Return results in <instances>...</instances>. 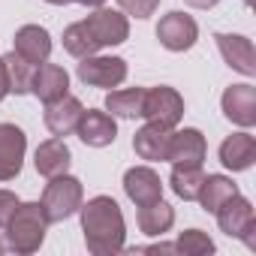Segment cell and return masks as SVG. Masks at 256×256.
<instances>
[{
	"label": "cell",
	"instance_id": "cell-1",
	"mask_svg": "<svg viewBox=\"0 0 256 256\" xmlns=\"http://www.w3.org/2000/svg\"><path fill=\"white\" fill-rule=\"evenodd\" d=\"M82 232L84 244L94 256H114L126 244V223L120 214V205L112 196H94L82 202Z\"/></svg>",
	"mask_w": 256,
	"mask_h": 256
},
{
	"label": "cell",
	"instance_id": "cell-2",
	"mask_svg": "<svg viewBox=\"0 0 256 256\" xmlns=\"http://www.w3.org/2000/svg\"><path fill=\"white\" fill-rule=\"evenodd\" d=\"M46 229H48V220H46L42 205L40 202H18L16 214L6 223V247L18 256H30L42 247Z\"/></svg>",
	"mask_w": 256,
	"mask_h": 256
},
{
	"label": "cell",
	"instance_id": "cell-3",
	"mask_svg": "<svg viewBox=\"0 0 256 256\" xmlns=\"http://www.w3.org/2000/svg\"><path fill=\"white\" fill-rule=\"evenodd\" d=\"M82 202H84V187H82V181L64 172V175L48 178L40 205H42L48 223H64V220H70V217L82 208Z\"/></svg>",
	"mask_w": 256,
	"mask_h": 256
},
{
	"label": "cell",
	"instance_id": "cell-4",
	"mask_svg": "<svg viewBox=\"0 0 256 256\" xmlns=\"http://www.w3.org/2000/svg\"><path fill=\"white\" fill-rule=\"evenodd\" d=\"M142 118L148 124H157V126H166V130H175L184 118V96L169 88V84H160V88H145V100H142Z\"/></svg>",
	"mask_w": 256,
	"mask_h": 256
},
{
	"label": "cell",
	"instance_id": "cell-5",
	"mask_svg": "<svg viewBox=\"0 0 256 256\" xmlns=\"http://www.w3.org/2000/svg\"><path fill=\"white\" fill-rule=\"evenodd\" d=\"M214 214H217V226H220V232H226L229 238H241L247 247H256V241H253V232H256V214H253L250 199H244L241 193H235V196L226 199Z\"/></svg>",
	"mask_w": 256,
	"mask_h": 256
},
{
	"label": "cell",
	"instance_id": "cell-6",
	"mask_svg": "<svg viewBox=\"0 0 256 256\" xmlns=\"http://www.w3.org/2000/svg\"><path fill=\"white\" fill-rule=\"evenodd\" d=\"M90 36L96 40L100 48H112V46H120L130 40V18L120 10H106V6H96L88 18H84Z\"/></svg>",
	"mask_w": 256,
	"mask_h": 256
},
{
	"label": "cell",
	"instance_id": "cell-7",
	"mask_svg": "<svg viewBox=\"0 0 256 256\" xmlns=\"http://www.w3.org/2000/svg\"><path fill=\"white\" fill-rule=\"evenodd\" d=\"M157 40L169 52H190L199 40V24L187 12H166L157 24Z\"/></svg>",
	"mask_w": 256,
	"mask_h": 256
},
{
	"label": "cell",
	"instance_id": "cell-8",
	"mask_svg": "<svg viewBox=\"0 0 256 256\" xmlns=\"http://www.w3.org/2000/svg\"><path fill=\"white\" fill-rule=\"evenodd\" d=\"M78 78L90 88H118L126 78V60L124 58H102V54L82 58Z\"/></svg>",
	"mask_w": 256,
	"mask_h": 256
},
{
	"label": "cell",
	"instance_id": "cell-9",
	"mask_svg": "<svg viewBox=\"0 0 256 256\" xmlns=\"http://www.w3.org/2000/svg\"><path fill=\"white\" fill-rule=\"evenodd\" d=\"M24 151H28V136L16 124H0V184L18 178L24 166Z\"/></svg>",
	"mask_w": 256,
	"mask_h": 256
},
{
	"label": "cell",
	"instance_id": "cell-10",
	"mask_svg": "<svg viewBox=\"0 0 256 256\" xmlns=\"http://www.w3.org/2000/svg\"><path fill=\"white\" fill-rule=\"evenodd\" d=\"M76 136L88 145V148H106L118 139V124L114 114L102 112V108H84L78 124H76Z\"/></svg>",
	"mask_w": 256,
	"mask_h": 256
},
{
	"label": "cell",
	"instance_id": "cell-11",
	"mask_svg": "<svg viewBox=\"0 0 256 256\" xmlns=\"http://www.w3.org/2000/svg\"><path fill=\"white\" fill-rule=\"evenodd\" d=\"M223 114L235 126H253L256 124V88L253 84H229L220 96Z\"/></svg>",
	"mask_w": 256,
	"mask_h": 256
},
{
	"label": "cell",
	"instance_id": "cell-12",
	"mask_svg": "<svg viewBox=\"0 0 256 256\" xmlns=\"http://www.w3.org/2000/svg\"><path fill=\"white\" fill-rule=\"evenodd\" d=\"M124 193L133 205H148L163 199V181L151 166H133L124 172Z\"/></svg>",
	"mask_w": 256,
	"mask_h": 256
},
{
	"label": "cell",
	"instance_id": "cell-13",
	"mask_svg": "<svg viewBox=\"0 0 256 256\" xmlns=\"http://www.w3.org/2000/svg\"><path fill=\"white\" fill-rule=\"evenodd\" d=\"M214 40H217V48H220L223 60L235 72H241L247 78L256 76V52H253V42L247 36H241V34H214Z\"/></svg>",
	"mask_w": 256,
	"mask_h": 256
},
{
	"label": "cell",
	"instance_id": "cell-14",
	"mask_svg": "<svg viewBox=\"0 0 256 256\" xmlns=\"http://www.w3.org/2000/svg\"><path fill=\"white\" fill-rule=\"evenodd\" d=\"M82 112H84L82 100L66 94V96H60V100H54V102H46V114H42V120H46V126H48V133H52V136L64 139V136L76 133V124H78Z\"/></svg>",
	"mask_w": 256,
	"mask_h": 256
},
{
	"label": "cell",
	"instance_id": "cell-15",
	"mask_svg": "<svg viewBox=\"0 0 256 256\" xmlns=\"http://www.w3.org/2000/svg\"><path fill=\"white\" fill-rule=\"evenodd\" d=\"M12 52L40 66V64H46L52 58V34L46 28H40V24H24V28L16 30Z\"/></svg>",
	"mask_w": 256,
	"mask_h": 256
},
{
	"label": "cell",
	"instance_id": "cell-16",
	"mask_svg": "<svg viewBox=\"0 0 256 256\" xmlns=\"http://www.w3.org/2000/svg\"><path fill=\"white\" fill-rule=\"evenodd\" d=\"M205 154H208L205 136L196 130V126H184V130L172 133L166 160H169V163H196V166H202Z\"/></svg>",
	"mask_w": 256,
	"mask_h": 256
},
{
	"label": "cell",
	"instance_id": "cell-17",
	"mask_svg": "<svg viewBox=\"0 0 256 256\" xmlns=\"http://www.w3.org/2000/svg\"><path fill=\"white\" fill-rule=\"evenodd\" d=\"M217 157L229 172H247L256 163V139L250 133H232L220 142Z\"/></svg>",
	"mask_w": 256,
	"mask_h": 256
},
{
	"label": "cell",
	"instance_id": "cell-18",
	"mask_svg": "<svg viewBox=\"0 0 256 256\" xmlns=\"http://www.w3.org/2000/svg\"><path fill=\"white\" fill-rule=\"evenodd\" d=\"M30 94L36 100H42V102H54V100L66 96L70 94V76H66V70L58 66V64H48V60L40 64L36 72H34Z\"/></svg>",
	"mask_w": 256,
	"mask_h": 256
},
{
	"label": "cell",
	"instance_id": "cell-19",
	"mask_svg": "<svg viewBox=\"0 0 256 256\" xmlns=\"http://www.w3.org/2000/svg\"><path fill=\"white\" fill-rule=\"evenodd\" d=\"M169 139H172V130L157 126V124H145L133 136V151H136V157H142L148 163H160V160H166Z\"/></svg>",
	"mask_w": 256,
	"mask_h": 256
},
{
	"label": "cell",
	"instance_id": "cell-20",
	"mask_svg": "<svg viewBox=\"0 0 256 256\" xmlns=\"http://www.w3.org/2000/svg\"><path fill=\"white\" fill-rule=\"evenodd\" d=\"M70 163H72V154H70V148H66V142L64 139H46L40 148H36V154H34V166H36V172L42 175V178H54V175H64L66 169H70Z\"/></svg>",
	"mask_w": 256,
	"mask_h": 256
},
{
	"label": "cell",
	"instance_id": "cell-21",
	"mask_svg": "<svg viewBox=\"0 0 256 256\" xmlns=\"http://www.w3.org/2000/svg\"><path fill=\"white\" fill-rule=\"evenodd\" d=\"M136 220H139V229H142L145 235L157 238V235H163V232H169V229L175 226V208H172L169 202L157 199V202L139 205V214H136Z\"/></svg>",
	"mask_w": 256,
	"mask_h": 256
},
{
	"label": "cell",
	"instance_id": "cell-22",
	"mask_svg": "<svg viewBox=\"0 0 256 256\" xmlns=\"http://www.w3.org/2000/svg\"><path fill=\"white\" fill-rule=\"evenodd\" d=\"M235 193H238V184H235L232 178H226V175H205L196 202H199L208 214H214V211H217L226 199H232Z\"/></svg>",
	"mask_w": 256,
	"mask_h": 256
},
{
	"label": "cell",
	"instance_id": "cell-23",
	"mask_svg": "<svg viewBox=\"0 0 256 256\" xmlns=\"http://www.w3.org/2000/svg\"><path fill=\"white\" fill-rule=\"evenodd\" d=\"M202 166L196 163H172V175H169V184H172V193L184 202H196L199 196V187H202Z\"/></svg>",
	"mask_w": 256,
	"mask_h": 256
},
{
	"label": "cell",
	"instance_id": "cell-24",
	"mask_svg": "<svg viewBox=\"0 0 256 256\" xmlns=\"http://www.w3.org/2000/svg\"><path fill=\"white\" fill-rule=\"evenodd\" d=\"M145 88H120L106 94V112L114 118H142Z\"/></svg>",
	"mask_w": 256,
	"mask_h": 256
},
{
	"label": "cell",
	"instance_id": "cell-25",
	"mask_svg": "<svg viewBox=\"0 0 256 256\" xmlns=\"http://www.w3.org/2000/svg\"><path fill=\"white\" fill-rule=\"evenodd\" d=\"M4 66H6V78H10V94H18V96L22 94H30L36 64H30L22 54L10 52V54H4Z\"/></svg>",
	"mask_w": 256,
	"mask_h": 256
},
{
	"label": "cell",
	"instance_id": "cell-26",
	"mask_svg": "<svg viewBox=\"0 0 256 256\" xmlns=\"http://www.w3.org/2000/svg\"><path fill=\"white\" fill-rule=\"evenodd\" d=\"M64 48H66V54H72V58H78V60L100 52V46H96V40L90 36V30H88L84 22H76V24H70V28L64 30Z\"/></svg>",
	"mask_w": 256,
	"mask_h": 256
},
{
	"label": "cell",
	"instance_id": "cell-27",
	"mask_svg": "<svg viewBox=\"0 0 256 256\" xmlns=\"http://www.w3.org/2000/svg\"><path fill=\"white\" fill-rule=\"evenodd\" d=\"M175 253H184V256H208V253H214V241L202 229H187V232L178 235Z\"/></svg>",
	"mask_w": 256,
	"mask_h": 256
},
{
	"label": "cell",
	"instance_id": "cell-28",
	"mask_svg": "<svg viewBox=\"0 0 256 256\" xmlns=\"http://www.w3.org/2000/svg\"><path fill=\"white\" fill-rule=\"evenodd\" d=\"M120 12L126 16H136V18H151L160 6V0H118Z\"/></svg>",
	"mask_w": 256,
	"mask_h": 256
},
{
	"label": "cell",
	"instance_id": "cell-29",
	"mask_svg": "<svg viewBox=\"0 0 256 256\" xmlns=\"http://www.w3.org/2000/svg\"><path fill=\"white\" fill-rule=\"evenodd\" d=\"M18 202H22V199H18L12 190H0V229H6V223H10V217L16 214Z\"/></svg>",
	"mask_w": 256,
	"mask_h": 256
},
{
	"label": "cell",
	"instance_id": "cell-30",
	"mask_svg": "<svg viewBox=\"0 0 256 256\" xmlns=\"http://www.w3.org/2000/svg\"><path fill=\"white\" fill-rule=\"evenodd\" d=\"M46 4H52V6H66V4H82V6H90V10H96V6H106V0H46Z\"/></svg>",
	"mask_w": 256,
	"mask_h": 256
},
{
	"label": "cell",
	"instance_id": "cell-31",
	"mask_svg": "<svg viewBox=\"0 0 256 256\" xmlns=\"http://www.w3.org/2000/svg\"><path fill=\"white\" fill-rule=\"evenodd\" d=\"M10 94V78H6V66H4V58H0V102L6 100Z\"/></svg>",
	"mask_w": 256,
	"mask_h": 256
},
{
	"label": "cell",
	"instance_id": "cell-32",
	"mask_svg": "<svg viewBox=\"0 0 256 256\" xmlns=\"http://www.w3.org/2000/svg\"><path fill=\"white\" fill-rule=\"evenodd\" d=\"M187 6H193V10H211V6H217L220 0H184Z\"/></svg>",
	"mask_w": 256,
	"mask_h": 256
},
{
	"label": "cell",
	"instance_id": "cell-33",
	"mask_svg": "<svg viewBox=\"0 0 256 256\" xmlns=\"http://www.w3.org/2000/svg\"><path fill=\"white\" fill-rule=\"evenodd\" d=\"M241 4H244V6H250V4H253V0H241Z\"/></svg>",
	"mask_w": 256,
	"mask_h": 256
},
{
	"label": "cell",
	"instance_id": "cell-34",
	"mask_svg": "<svg viewBox=\"0 0 256 256\" xmlns=\"http://www.w3.org/2000/svg\"><path fill=\"white\" fill-rule=\"evenodd\" d=\"M4 250H6V247H4V244H0V253H4Z\"/></svg>",
	"mask_w": 256,
	"mask_h": 256
}]
</instances>
